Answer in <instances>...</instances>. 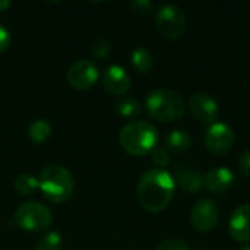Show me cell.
<instances>
[{"label":"cell","instance_id":"cell-26","mask_svg":"<svg viewBox=\"0 0 250 250\" xmlns=\"http://www.w3.org/2000/svg\"><path fill=\"white\" fill-rule=\"evenodd\" d=\"M239 167L245 176L250 177V149L245 151L239 158Z\"/></svg>","mask_w":250,"mask_h":250},{"label":"cell","instance_id":"cell-17","mask_svg":"<svg viewBox=\"0 0 250 250\" xmlns=\"http://www.w3.org/2000/svg\"><path fill=\"white\" fill-rule=\"evenodd\" d=\"M13 188L21 196H31L40 189V185H38V179H35L32 174L22 173L16 176L13 182Z\"/></svg>","mask_w":250,"mask_h":250},{"label":"cell","instance_id":"cell-14","mask_svg":"<svg viewBox=\"0 0 250 250\" xmlns=\"http://www.w3.org/2000/svg\"><path fill=\"white\" fill-rule=\"evenodd\" d=\"M174 183L188 193H196L204 188V177L195 168L177 167L174 170Z\"/></svg>","mask_w":250,"mask_h":250},{"label":"cell","instance_id":"cell-16","mask_svg":"<svg viewBox=\"0 0 250 250\" xmlns=\"http://www.w3.org/2000/svg\"><path fill=\"white\" fill-rule=\"evenodd\" d=\"M51 135V125L45 119H38L29 125L28 136L34 144H44Z\"/></svg>","mask_w":250,"mask_h":250},{"label":"cell","instance_id":"cell-7","mask_svg":"<svg viewBox=\"0 0 250 250\" xmlns=\"http://www.w3.org/2000/svg\"><path fill=\"white\" fill-rule=\"evenodd\" d=\"M236 133L233 127L223 122H215L205 133V146L212 155H226L234 145Z\"/></svg>","mask_w":250,"mask_h":250},{"label":"cell","instance_id":"cell-8","mask_svg":"<svg viewBox=\"0 0 250 250\" xmlns=\"http://www.w3.org/2000/svg\"><path fill=\"white\" fill-rule=\"evenodd\" d=\"M220 220V209L215 201L209 198L199 199L190 212V223L192 227L199 233L212 231Z\"/></svg>","mask_w":250,"mask_h":250},{"label":"cell","instance_id":"cell-23","mask_svg":"<svg viewBox=\"0 0 250 250\" xmlns=\"http://www.w3.org/2000/svg\"><path fill=\"white\" fill-rule=\"evenodd\" d=\"M152 161L154 164H157L158 167H164L167 164H170L171 161V155L166 148H155L152 151Z\"/></svg>","mask_w":250,"mask_h":250},{"label":"cell","instance_id":"cell-13","mask_svg":"<svg viewBox=\"0 0 250 250\" xmlns=\"http://www.w3.org/2000/svg\"><path fill=\"white\" fill-rule=\"evenodd\" d=\"M234 183L233 171L226 167H217L207 173L204 177V186L211 193H224Z\"/></svg>","mask_w":250,"mask_h":250},{"label":"cell","instance_id":"cell-24","mask_svg":"<svg viewBox=\"0 0 250 250\" xmlns=\"http://www.w3.org/2000/svg\"><path fill=\"white\" fill-rule=\"evenodd\" d=\"M129 6L136 15H148L149 12H152L154 7L149 0H132Z\"/></svg>","mask_w":250,"mask_h":250},{"label":"cell","instance_id":"cell-27","mask_svg":"<svg viewBox=\"0 0 250 250\" xmlns=\"http://www.w3.org/2000/svg\"><path fill=\"white\" fill-rule=\"evenodd\" d=\"M10 6H12V1H9V0H0V12L7 10Z\"/></svg>","mask_w":250,"mask_h":250},{"label":"cell","instance_id":"cell-20","mask_svg":"<svg viewBox=\"0 0 250 250\" xmlns=\"http://www.w3.org/2000/svg\"><path fill=\"white\" fill-rule=\"evenodd\" d=\"M62 236L57 231H48L41 234L35 242V250H60L62 249Z\"/></svg>","mask_w":250,"mask_h":250},{"label":"cell","instance_id":"cell-9","mask_svg":"<svg viewBox=\"0 0 250 250\" xmlns=\"http://www.w3.org/2000/svg\"><path fill=\"white\" fill-rule=\"evenodd\" d=\"M98 78H100V72L97 64L88 59L76 60L67 69L66 73L67 83L78 91H86L92 88L97 83Z\"/></svg>","mask_w":250,"mask_h":250},{"label":"cell","instance_id":"cell-2","mask_svg":"<svg viewBox=\"0 0 250 250\" xmlns=\"http://www.w3.org/2000/svg\"><path fill=\"white\" fill-rule=\"evenodd\" d=\"M160 133L154 125L145 120H135L125 125L119 133L122 148L135 157H142L152 152L158 144Z\"/></svg>","mask_w":250,"mask_h":250},{"label":"cell","instance_id":"cell-4","mask_svg":"<svg viewBox=\"0 0 250 250\" xmlns=\"http://www.w3.org/2000/svg\"><path fill=\"white\" fill-rule=\"evenodd\" d=\"M145 107H146V113L152 119L163 123L176 122L180 117H183L186 111V104L183 97L179 92L167 88H160L152 91L146 98Z\"/></svg>","mask_w":250,"mask_h":250},{"label":"cell","instance_id":"cell-15","mask_svg":"<svg viewBox=\"0 0 250 250\" xmlns=\"http://www.w3.org/2000/svg\"><path fill=\"white\" fill-rule=\"evenodd\" d=\"M192 145V138L185 130H173L166 138V149L174 154L186 152Z\"/></svg>","mask_w":250,"mask_h":250},{"label":"cell","instance_id":"cell-3","mask_svg":"<svg viewBox=\"0 0 250 250\" xmlns=\"http://www.w3.org/2000/svg\"><path fill=\"white\" fill-rule=\"evenodd\" d=\"M38 185L42 195L53 204H63L69 201L75 190L72 173L60 164H50L42 168Z\"/></svg>","mask_w":250,"mask_h":250},{"label":"cell","instance_id":"cell-1","mask_svg":"<svg viewBox=\"0 0 250 250\" xmlns=\"http://www.w3.org/2000/svg\"><path fill=\"white\" fill-rule=\"evenodd\" d=\"M174 190L176 183L170 173L160 168L149 170L138 183V201L145 211L157 214L170 205Z\"/></svg>","mask_w":250,"mask_h":250},{"label":"cell","instance_id":"cell-10","mask_svg":"<svg viewBox=\"0 0 250 250\" xmlns=\"http://www.w3.org/2000/svg\"><path fill=\"white\" fill-rule=\"evenodd\" d=\"M189 110L193 114L196 120H199L204 125H214L218 117V104L217 101L205 94V92H196L189 98Z\"/></svg>","mask_w":250,"mask_h":250},{"label":"cell","instance_id":"cell-21","mask_svg":"<svg viewBox=\"0 0 250 250\" xmlns=\"http://www.w3.org/2000/svg\"><path fill=\"white\" fill-rule=\"evenodd\" d=\"M111 50H113V44L105 37H98L97 40H94V42L91 45V53L97 59H105V57H108L110 53H111Z\"/></svg>","mask_w":250,"mask_h":250},{"label":"cell","instance_id":"cell-29","mask_svg":"<svg viewBox=\"0 0 250 250\" xmlns=\"http://www.w3.org/2000/svg\"><path fill=\"white\" fill-rule=\"evenodd\" d=\"M198 250H208V249H205V248H201V249H198Z\"/></svg>","mask_w":250,"mask_h":250},{"label":"cell","instance_id":"cell-11","mask_svg":"<svg viewBox=\"0 0 250 250\" xmlns=\"http://www.w3.org/2000/svg\"><path fill=\"white\" fill-rule=\"evenodd\" d=\"M103 86L111 95H125L132 86V79L126 69L113 64L103 75Z\"/></svg>","mask_w":250,"mask_h":250},{"label":"cell","instance_id":"cell-22","mask_svg":"<svg viewBox=\"0 0 250 250\" xmlns=\"http://www.w3.org/2000/svg\"><path fill=\"white\" fill-rule=\"evenodd\" d=\"M157 250H190V246L183 239L171 237V239H167V240L161 242L157 246Z\"/></svg>","mask_w":250,"mask_h":250},{"label":"cell","instance_id":"cell-28","mask_svg":"<svg viewBox=\"0 0 250 250\" xmlns=\"http://www.w3.org/2000/svg\"><path fill=\"white\" fill-rule=\"evenodd\" d=\"M242 250H250V246H243V248H242Z\"/></svg>","mask_w":250,"mask_h":250},{"label":"cell","instance_id":"cell-6","mask_svg":"<svg viewBox=\"0 0 250 250\" xmlns=\"http://www.w3.org/2000/svg\"><path fill=\"white\" fill-rule=\"evenodd\" d=\"M155 26L158 34L166 40H177L185 34L186 16L176 4H164L155 15Z\"/></svg>","mask_w":250,"mask_h":250},{"label":"cell","instance_id":"cell-5","mask_svg":"<svg viewBox=\"0 0 250 250\" xmlns=\"http://www.w3.org/2000/svg\"><path fill=\"white\" fill-rule=\"evenodd\" d=\"M53 223L51 211L41 202L28 201L18 207L15 212V224L29 233H42Z\"/></svg>","mask_w":250,"mask_h":250},{"label":"cell","instance_id":"cell-19","mask_svg":"<svg viewBox=\"0 0 250 250\" xmlns=\"http://www.w3.org/2000/svg\"><path fill=\"white\" fill-rule=\"evenodd\" d=\"M116 111L123 119H135L141 114L142 108L138 100L132 97H123L116 103Z\"/></svg>","mask_w":250,"mask_h":250},{"label":"cell","instance_id":"cell-12","mask_svg":"<svg viewBox=\"0 0 250 250\" xmlns=\"http://www.w3.org/2000/svg\"><path fill=\"white\" fill-rule=\"evenodd\" d=\"M229 233L230 236L240 243L250 242V205L245 204L236 208L231 214L229 223Z\"/></svg>","mask_w":250,"mask_h":250},{"label":"cell","instance_id":"cell-18","mask_svg":"<svg viewBox=\"0 0 250 250\" xmlns=\"http://www.w3.org/2000/svg\"><path fill=\"white\" fill-rule=\"evenodd\" d=\"M132 64L141 73H149L154 67V60L151 53L145 47H136L132 51Z\"/></svg>","mask_w":250,"mask_h":250},{"label":"cell","instance_id":"cell-25","mask_svg":"<svg viewBox=\"0 0 250 250\" xmlns=\"http://www.w3.org/2000/svg\"><path fill=\"white\" fill-rule=\"evenodd\" d=\"M12 42V35H10V31L4 26V25H0V54L4 53L9 45Z\"/></svg>","mask_w":250,"mask_h":250}]
</instances>
